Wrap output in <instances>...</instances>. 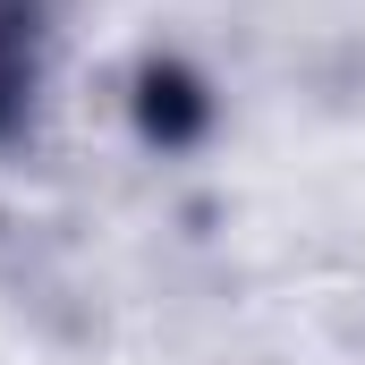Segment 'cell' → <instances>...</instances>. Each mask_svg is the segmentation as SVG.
Returning <instances> with one entry per match:
<instances>
[{
  "label": "cell",
  "instance_id": "cell-1",
  "mask_svg": "<svg viewBox=\"0 0 365 365\" xmlns=\"http://www.w3.org/2000/svg\"><path fill=\"white\" fill-rule=\"evenodd\" d=\"M204 128H212L204 77L179 68V60H145V68H136V136L162 145V153H179V145H195Z\"/></svg>",
  "mask_w": 365,
  "mask_h": 365
},
{
  "label": "cell",
  "instance_id": "cell-2",
  "mask_svg": "<svg viewBox=\"0 0 365 365\" xmlns=\"http://www.w3.org/2000/svg\"><path fill=\"white\" fill-rule=\"evenodd\" d=\"M34 68H43V9L34 0H0V136L26 128Z\"/></svg>",
  "mask_w": 365,
  "mask_h": 365
}]
</instances>
